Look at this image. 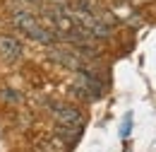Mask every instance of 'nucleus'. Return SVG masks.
<instances>
[{
	"mask_svg": "<svg viewBox=\"0 0 156 152\" xmlns=\"http://www.w3.org/2000/svg\"><path fill=\"white\" fill-rule=\"evenodd\" d=\"M53 118L58 126H67V128H82V123H84L79 109L70 104H53Z\"/></svg>",
	"mask_w": 156,
	"mask_h": 152,
	"instance_id": "obj_1",
	"label": "nucleus"
},
{
	"mask_svg": "<svg viewBox=\"0 0 156 152\" xmlns=\"http://www.w3.org/2000/svg\"><path fill=\"white\" fill-rule=\"evenodd\" d=\"M2 94H5V99H10V101H15V104H17V101L22 99V97H17V92H15V89H2Z\"/></svg>",
	"mask_w": 156,
	"mask_h": 152,
	"instance_id": "obj_3",
	"label": "nucleus"
},
{
	"mask_svg": "<svg viewBox=\"0 0 156 152\" xmlns=\"http://www.w3.org/2000/svg\"><path fill=\"white\" fill-rule=\"evenodd\" d=\"M0 58L5 63H17L22 58V44L12 34H0Z\"/></svg>",
	"mask_w": 156,
	"mask_h": 152,
	"instance_id": "obj_2",
	"label": "nucleus"
}]
</instances>
